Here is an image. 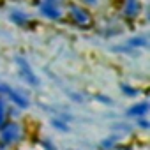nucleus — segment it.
Returning <instances> with one entry per match:
<instances>
[{
  "label": "nucleus",
  "mask_w": 150,
  "mask_h": 150,
  "mask_svg": "<svg viewBox=\"0 0 150 150\" xmlns=\"http://www.w3.org/2000/svg\"><path fill=\"white\" fill-rule=\"evenodd\" d=\"M16 62H18V67H20V76L23 78V81H25V83H28L30 87H37V85H39V80H37L35 74H34L32 67L28 65V62H27L25 58H21V57H18V58H16Z\"/></svg>",
  "instance_id": "1"
},
{
  "label": "nucleus",
  "mask_w": 150,
  "mask_h": 150,
  "mask_svg": "<svg viewBox=\"0 0 150 150\" xmlns=\"http://www.w3.org/2000/svg\"><path fill=\"white\" fill-rule=\"evenodd\" d=\"M39 11L44 18L48 20H60L62 18V9L58 7L57 2H50V0H42L41 6H39Z\"/></svg>",
  "instance_id": "2"
},
{
  "label": "nucleus",
  "mask_w": 150,
  "mask_h": 150,
  "mask_svg": "<svg viewBox=\"0 0 150 150\" xmlns=\"http://www.w3.org/2000/svg\"><path fill=\"white\" fill-rule=\"evenodd\" d=\"M0 92H4L6 96H9V99H11L14 104H18L20 108H28V101H27V97H25V96H21V94H18V92H16V90H13L11 87L0 83Z\"/></svg>",
  "instance_id": "3"
},
{
  "label": "nucleus",
  "mask_w": 150,
  "mask_h": 150,
  "mask_svg": "<svg viewBox=\"0 0 150 150\" xmlns=\"http://www.w3.org/2000/svg\"><path fill=\"white\" fill-rule=\"evenodd\" d=\"M20 138V127L16 124H9L6 127H2V141L6 143H13Z\"/></svg>",
  "instance_id": "4"
},
{
  "label": "nucleus",
  "mask_w": 150,
  "mask_h": 150,
  "mask_svg": "<svg viewBox=\"0 0 150 150\" xmlns=\"http://www.w3.org/2000/svg\"><path fill=\"white\" fill-rule=\"evenodd\" d=\"M71 16H72V20L76 21L78 25H81V27H85V25H88L90 23V16L87 14V11L85 9H81L80 6H74V7H71Z\"/></svg>",
  "instance_id": "5"
},
{
  "label": "nucleus",
  "mask_w": 150,
  "mask_h": 150,
  "mask_svg": "<svg viewBox=\"0 0 150 150\" xmlns=\"http://www.w3.org/2000/svg\"><path fill=\"white\" fill-rule=\"evenodd\" d=\"M148 113V103H136V104H132L129 110H127V115L129 117H143V115H146Z\"/></svg>",
  "instance_id": "6"
},
{
  "label": "nucleus",
  "mask_w": 150,
  "mask_h": 150,
  "mask_svg": "<svg viewBox=\"0 0 150 150\" xmlns=\"http://www.w3.org/2000/svg\"><path fill=\"white\" fill-rule=\"evenodd\" d=\"M139 11V6H138V0H127L125 4V16H136Z\"/></svg>",
  "instance_id": "7"
},
{
  "label": "nucleus",
  "mask_w": 150,
  "mask_h": 150,
  "mask_svg": "<svg viewBox=\"0 0 150 150\" xmlns=\"http://www.w3.org/2000/svg\"><path fill=\"white\" fill-rule=\"evenodd\" d=\"M4 120H6V104H4V99L0 97V127L4 125Z\"/></svg>",
  "instance_id": "8"
},
{
  "label": "nucleus",
  "mask_w": 150,
  "mask_h": 150,
  "mask_svg": "<svg viewBox=\"0 0 150 150\" xmlns=\"http://www.w3.org/2000/svg\"><path fill=\"white\" fill-rule=\"evenodd\" d=\"M51 124H53L57 129H60V131H67V129H69V127H67V124H64L62 120H57V118H53V120H51Z\"/></svg>",
  "instance_id": "9"
},
{
  "label": "nucleus",
  "mask_w": 150,
  "mask_h": 150,
  "mask_svg": "<svg viewBox=\"0 0 150 150\" xmlns=\"http://www.w3.org/2000/svg\"><path fill=\"white\" fill-rule=\"evenodd\" d=\"M122 90H124L127 96H136V94H138L136 88H131V87H127V85H122Z\"/></svg>",
  "instance_id": "10"
},
{
  "label": "nucleus",
  "mask_w": 150,
  "mask_h": 150,
  "mask_svg": "<svg viewBox=\"0 0 150 150\" xmlns=\"http://www.w3.org/2000/svg\"><path fill=\"white\" fill-rule=\"evenodd\" d=\"M50 2H57L58 4V2H62V0H50Z\"/></svg>",
  "instance_id": "11"
}]
</instances>
